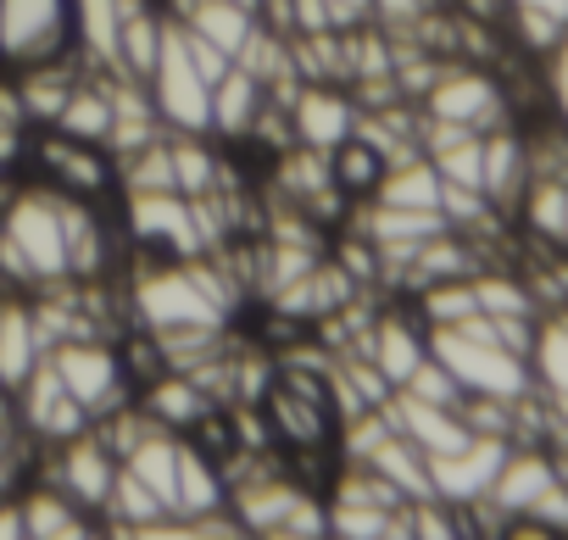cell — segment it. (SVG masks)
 Segmentation results:
<instances>
[{
  "mask_svg": "<svg viewBox=\"0 0 568 540\" xmlns=\"http://www.w3.org/2000/svg\"><path fill=\"white\" fill-rule=\"evenodd\" d=\"M524 167H529V156L513 134H485V201L507 206L524 190Z\"/></svg>",
  "mask_w": 568,
  "mask_h": 540,
  "instance_id": "obj_31",
  "label": "cell"
},
{
  "mask_svg": "<svg viewBox=\"0 0 568 540\" xmlns=\"http://www.w3.org/2000/svg\"><path fill=\"white\" fill-rule=\"evenodd\" d=\"M112 473H118V457L101 446V435H95V429H84V435H73V440H57V446H51V479H45V485H57L62 496H73L84 512H95V518H101L106 490H112Z\"/></svg>",
  "mask_w": 568,
  "mask_h": 540,
  "instance_id": "obj_10",
  "label": "cell"
},
{
  "mask_svg": "<svg viewBox=\"0 0 568 540\" xmlns=\"http://www.w3.org/2000/svg\"><path fill=\"white\" fill-rule=\"evenodd\" d=\"M118 29L123 0H73V51L95 73H118Z\"/></svg>",
  "mask_w": 568,
  "mask_h": 540,
  "instance_id": "obj_17",
  "label": "cell"
},
{
  "mask_svg": "<svg viewBox=\"0 0 568 540\" xmlns=\"http://www.w3.org/2000/svg\"><path fill=\"white\" fill-rule=\"evenodd\" d=\"M262 101H267L262 79H251L245 68L229 62V73L212 84V118H206V134H217V140H245L251 123H256V112H262Z\"/></svg>",
  "mask_w": 568,
  "mask_h": 540,
  "instance_id": "obj_16",
  "label": "cell"
},
{
  "mask_svg": "<svg viewBox=\"0 0 568 540\" xmlns=\"http://www.w3.org/2000/svg\"><path fill=\"white\" fill-rule=\"evenodd\" d=\"M40 357H45V346L34 335V313L18 296H0V385L18 390Z\"/></svg>",
  "mask_w": 568,
  "mask_h": 540,
  "instance_id": "obj_20",
  "label": "cell"
},
{
  "mask_svg": "<svg viewBox=\"0 0 568 540\" xmlns=\"http://www.w3.org/2000/svg\"><path fill=\"white\" fill-rule=\"evenodd\" d=\"M34 167H40L45 190H57V195H84V201H106L112 184H118L112 151H106V145H90V140H73V134H62V129H51V134L34 140Z\"/></svg>",
  "mask_w": 568,
  "mask_h": 540,
  "instance_id": "obj_6",
  "label": "cell"
},
{
  "mask_svg": "<svg viewBox=\"0 0 568 540\" xmlns=\"http://www.w3.org/2000/svg\"><path fill=\"white\" fill-rule=\"evenodd\" d=\"M429 357L463 385V396L518 401L529 390V357H518L496 340H474L463 329H429Z\"/></svg>",
  "mask_w": 568,
  "mask_h": 540,
  "instance_id": "obj_2",
  "label": "cell"
},
{
  "mask_svg": "<svg viewBox=\"0 0 568 540\" xmlns=\"http://www.w3.org/2000/svg\"><path fill=\"white\" fill-rule=\"evenodd\" d=\"M190 40V57H195V68H201V79L206 84H217L223 73H229V57L217 51V45H206V40H195V34H184Z\"/></svg>",
  "mask_w": 568,
  "mask_h": 540,
  "instance_id": "obj_34",
  "label": "cell"
},
{
  "mask_svg": "<svg viewBox=\"0 0 568 540\" xmlns=\"http://www.w3.org/2000/svg\"><path fill=\"white\" fill-rule=\"evenodd\" d=\"M424 106H429V118L468 123L474 134H485V129L501 123V90H496L485 73H474V68H452V73H440V79L424 90Z\"/></svg>",
  "mask_w": 568,
  "mask_h": 540,
  "instance_id": "obj_14",
  "label": "cell"
},
{
  "mask_svg": "<svg viewBox=\"0 0 568 540\" xmlns=\"http://www.w3.org/2000/svg\"><path fill=\"white\" fill-rule=\"evenodd\" d=\"M357 101L341 90V84H302L296 101H291V129H296V145H313V151H335L341 140L357 134Z\"/></svg>",
  "mask_w": 568,
  "mask_h": 540,
  "instance_id": "obj_13",
  "label": "cell"
},
{
  "mask_svg": "<svg viewBox=\"0 0 568 540\" xmlns=\"http://www.w3.org/2000/svg\"><path fill=\"white\" fill-rule=\"evenodd\" d=\"M151 106L162 118V129H179V134H206V118H212V84L201 79L195 57H190V40L179 23H162V51H156V68H151Z\"/></svg>",
  "mask_w": 568,
  "mask_h": 540,
  "instance_id": "obj_3",
  "label": "cell"
},
{
  "mask_svg": "<svg viewBox=\"0 0 568 540\" xmlns=\"http://www.w3.org/2000/svg\"><path fill=\"white\" fill-rule=\"evenodd\" d=\"M51 129H62V134H73V140H90V145H106V134H112V101H106V84L84 73V79L68 90V101H62V112H57Z\"/></svg>",
  "mask_w": 568,
  "mask_h": 540,
  "instance_id": "obj_24",
  "label": "cell"
},
{
  "mask_svg": "<svg viewBox=\"0 0 568 540\" xmlns=\"http://www.w3.org/2000/svg\"><path fill=\"white\" fill-rule=\"evenodd\" d=\"M0 540H29V523H23V501H7V496H0Z\"/></svg>",
  "mask_w": 568,
  "mask_h": 540,
  "instance_id": "obj_36",
  "label": "cell"
},
{
  "mask_svg": "<svg viewBox=\"0 0 568 540\" xmlns=\"http://www.w3.org/2000/svg\"><path fill=\"white\" fill-rule=\"evenodd\" d=\"M140 407H145V412H151L162 429L184 435V429H190V424H195V418H201L212 401H206V390H201L190 374H173V368H168L162 379H151V385H145V401H140Z\"/></svg>",
  "mask_w": 568,
  "mask_h": 540,
  "instance_id": "obj_23",
  "label": "cell"
},
{
  "mask_svg": "<svg viewBox=\"0 0 568 540\" xmlns=\"http://www.w3.org/2000/svg\"><path fill=\"white\" fill-rule=\"evenodd\" d=\"M329 173H335V190H341L346 201H368V195L379 190V179H385V156H379L363 134H352V140H341V145L329 151Z\"/></svg>",
  "mask_w": 568,
  "mask_h": 540,
  "instance_id": "obj_27",
  "label": "cell"
},
{
  "mask_svg": "<svg viewBox=\"0 0 568 540\" xmlns=\"http://www.w3.org/2000/svg\"><path fill=\"white\" fill-rule=\"evenodd\" d=\"M45 357L57 363V374H62L68 396H73V401H84V412H90V418H101V412H112V407H123V401H129V379H123L118 346H106L101 335L62 340V346H51Z\"/></svg>",
  "mask_w": 568,
  "mask_h": 540,
  "instance_id": "obj_5",
  "label": "cell"
},
{
  "mask_svg": "<svg viewBox=\"0 0 568 540\" xmlns=\"http://www.w3.org/2000/svg\"><path fill=\"white\" fill-rule=\"evenodd\" d=\"M23 523H29V540H84V534L101 529L95 512H84L57 485H40V490L23 496Z\"/></svg>",
  "mask_w": 568,
  "mask_h": 540,
  "instance_id": "obj_18",
  "label": "cell"
},
{
  "mask_svg": "<svg viewBox=\"0 0 568 540\" xmlns=\"http://www.w3.org/2000/svg\"><path fill=\"white\" fill-rule=\"evenodd\" d=\"M329 512V534L341 540H390L407 534V507H363V501H324Z\"/></svg>",
  "mask_w": 568,
  "mask_h": 540,
  "instance_id": "obj_29",
  "label": "cell"
},
{
  "mask_svg": "<svg viewBox=\"0 0 568 540\" xmlns=\"http://www.w3.org/2000/svg\"><path fill=\"white\" fill-rule=\"evenodd\" d=\"M402 390H413V396H424V401H440V407H457V401H463V385H457L435 357H424V363L407 374V385H402Z\"/></svg>",
  "mask_w": 568,
  "mask_h": 540,
  "instance_id": "obj_33",
  "label": "cell"
},
{
  "mask_svg": "<svg viewBox=\"0 0 568 540\" xmlns=\"http://www.w3.org/2000/svg\"><path fill=\"white\" fill-rule=\"evenodd\" d=\"M168 151H173V184L179 195H206L223 179V156L206 145V134H179L168 129Z\"/></svg>",
  "mask_w": 568,
  "mask_h": 540,
  "instance_id": "obj_26",
  "label": "cell"
},
{
  "mask_svg": "<svg viewBox=\"0 0 568 540\" xmlns=\"http://www.w3.org/2000/svg\"><path fill=\"white\" fill-rule=\"evenodd\" d=\"M240 7H251V12H256V0H240Z\"/></svg>",
  "mask_w": 568,
  "mask_h": 540,
  "instance_id": "obj_38",
  "label": "cell"
},
{
  "mask_svg": "<svg viewBox=\"0 0 568 540\" xmlns=\"http://www.w3.org/2000/svg\"><path fill=\"white\" fill-rule=\"evenodd\" d=\"M156 518H168L162 496H156L134 468L118 462L112 490H106V507H101V529H106V534H134V529H145V523H156Z\"/></svg>",
  "mask_w": 568,
  "mask_h": 540,
  "instance_id": "obj_22",
  "label": "cell"
},
{
  "mask_svg": "<svg viewBox=\"0 0 568 540\" xmlns=\"http://www.w3.org/2000/svg\"><path fill=\"white\" fill-rule=\"evenodd\" d=\"M513 7H535V12H551V18L568 23V0H513Z\"/></svg>",
  "mask_w": 568,
  "mask_h": 540,
  "instance_id": "obj_37",
  "label": "cell"
},
{
  "mask_svg": "<svg viewBox=\"0 0 568 540\" xmlns=\"http://www.w3.org/2000/svg\"><path fill=\"white\" fill-rule=\"evenodd\" d=\"M73 57V0H0V62L45 68Z\"/></svg>",
  "mask_w": 568,
  "mask_h": 540,
  "instance_id": "obj_4",
  "label": "cell"
},
{
  "mask_svg": "<svg viewBox=\"0 0 568 540\" xmlns=\"http://www.w3.org/2000/svg\"><path fill=\"white\" fill-rule=\"evenodd\" d=\"M12 396H18V418H23V429H29L40 446H57V440H73V435L90 429L84 401L68 396V385H62V374H57L51 357H40V363L29 368V379H23Z\"/></svg>",
  "mask_w": 568,
  "mask_h": 540,
  "instance_id": "obj_9",
  "label": "cell"
},
{
  "mask_svg": "<svg viewBox=\"0 0 568 540\" xmlns=\"http://www.w3.org/2000/svg\"><path fill=\"white\" fill-rule=\"evenodd\" d=\"M129 240L140 245V256H156V262L201 256L190 195H179V190H140V195H129Z\"/></svg>",
  "mask_w": 568,
  "mask_h": 540,
  "instance_id": "obj_7",
  "label": "cell"
},
{
  "mask_svg": "<svg viewBox=\"0 0 568 540\" xmlns=\"http://www.w3.org/2000/svg\"><path fill=\"white\" fill-rule=\"evenodd\" d=\"M57 217H62V251H68V279L79 285H101L112 267V228L101 217L95 201L84 195H57Z\"/></svg>",
  "mask_w": 568,
  "mask_h": 540,
  "instance_id": "obj_11",
  "label": "cell"
},
{
  "mask_svg": "<svg viewBox=\"0 0 568 540\" xmlns=\"http://www.w3.org/2000/svg\"><path fill=\"white\" fill-rule=\"evenodd\" d=\"M273 190H278V201H291L296 212H307L318 228H335V223L346 217V195L335 190L329 151L284 145V151L273 156Z\"/></svg>",
  "mask_w": 568,
  "mask_h": 540,
  "instance_id": "obj_8",
  "label": "cell"
},
{
  "mask_svg": "<svg viewBox=\"0 0 568 540\" xmlns=\"http://www.w3.org/2000/svg\"><path fill=\"white\" fill-rule=\"evenodd\" d=\"M68 279L57 190H23L0 212V291H34Z\"/></svg>",
  "mask_w": 568,
  "mask_h": 540,
  "instance_id": "obj_1",
  "label": "cell"
},
{
  "mask_svg": "<svg viewBox=\"0 0 568 540\" xmlns=\"http://www.w3.org/2000/svg\"><path fill=\"white\" fill-rule=\"evenodd\" d=\"M229 507V485L217 473L212 457H201L184 435H179V490H173V518H201Z\"/></svg>",
  "mask_w": 568,
  "mask_h": 540,
  "instance_id": "obj_21",
  "label": "cell"
},
{
  "mask_svg": "<svg viewBox=\"0 0 568 540\" xmlns=\"http://www.w3.org/2000/svg\"><path fill=\"white\" fill-rule=\"evenodd\" d=\"M118 184H123L129 195H140V190H179V184H173V151H168V134L134 145L129 156H118Z\"/></svg>",
  "mask_w": 568,
  "mask_h": 540,
  "instance_id": "obj_30",
  "label": "cell"
},
{
  "mask_svg": "<svg viewBox=\"0 0 568 540\" xmlns=\"http://www.w3.org/2000/svg\"><path fill=\"white\" fill-rule=\"evenodd\" d=\"M324 7H329V23L335 29H357V23L374 18V0H324Z\"/></svg>",
  "mask_w": 568,
  "mask_h": 540,
  "instance_id": "obj_35",
  "label": "cell"
},
{
  "mask_svg": "<svg viewBox=\"0 0 568 540\" xmlns=\"http://www.w3.org/2000/svg\"><path fill=\"white\" fill-rule=\"evenodd\" d=\"M363 357L402 390L407 385V374L429 357V340L418 335V324L413 318H402V313H385V318H374V329H368V340H363Z\"/></svg>",
  "mask_w": 568,
  "mask_h": 540,
  "instance_id": "obj_15",
  "label": "cell"
},
{
  "mask_svg": "<svg viewBox=\"0 0 568 540\" xmlns=\"http://www.w3.org/2000/svg\"><path fill=\"white\" fill-rule=\"evenodd\" d=\"M507 457V440L501 435H474L463 451H446V457H429V485H435V501L446 507H468L490 490L496 468Z\"/></svg>",
  "mask_w": 568,
  "mask_h": 540,
  "instance_id": "obj_12",
  "label": "cell"
},
{
  "mask_svg": "<svg viewBox=\"0 0 568 540\" xmlns=\"http://www.w3.org/2000/svg\"><path fill=\"white\" fill-rule=\"evenodd\" d=\"M173 23H179L184 34L217 45V51L234 62V51L245 45V34H251V23H256V12L240 7V0H195V7H184Z\"/></svg>",
  "mask_w": 568,
  "mask_h": 540,
  "instance_id": "obj_19",
  "label": "cell"
},
{
  "mask_svg": "<svg viewBox=\"0 0 568 540\" xmlns=\"http://www.w3.org/2000/svg\"><path fill=\"white\" fill-rule=\"evenodd\" d=\"M474 302H479L485 318H529L535 313L529 291L513 285V279H474Z\"/></svg>",
  "mask_w": 568,
  "mask_h": 540,
  "instance_id": "obj_32",
  "label": "cell"
},
{
  "mask_svg": "<svg viewBox=\"0 0 568 540\" xmlns=\"http://www.w3.org/2000/svg\"><path fill=\"white\" fill-rule=\"evenodd\" d=\"M123 468H134V473L162 496V507L173 512V490H179V435H173V429H151V435L123 457Z\"/></svg>",
  "mask_w": 568,
  "mask_h": 540,
  "instance_id": "obj_28",
  "label": "cell"
},
{
  "mask_svg": "<svg viewBox=\"0 0 568 540\" xmlns=\"http://www.w3.org/2000/svg\"><path fill=\"white\" fill-rule=\"evenodd\" d=\"M368 201H385V206H424V212H440V173L429 167V156H407L396 167H385L379 190Z\"/></svg>",
  "mask_w": 568,
  "mask_h": 540,
  "instance_id": "obj_25",
  "label": "cell"
}]
</instances>
